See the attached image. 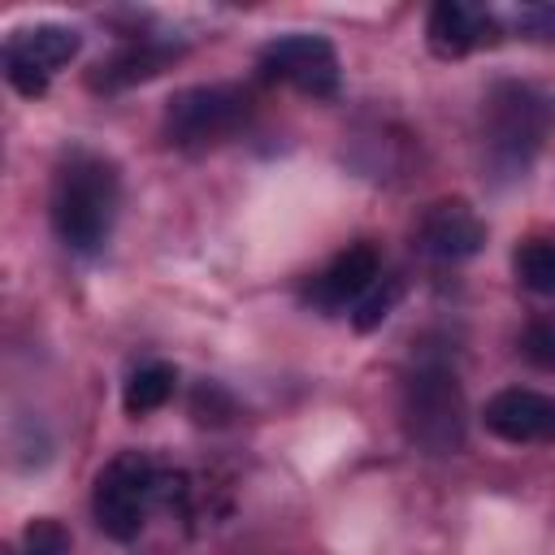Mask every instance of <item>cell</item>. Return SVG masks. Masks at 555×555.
<instances>
[{
  "label": "cell",
  "instance_id": "6da1fadb",
  "mask_svg": "<svg viewBox=\"0 0 555 555\" xmlns=\"http://www.w3.org/2000/svg\"><path fill=\"white\" fill-rule=\"evenodd\" d=\"M121 204V178L117 165L95 152V147H69L56 169H52V191H48V217L74 256H95L104 251L113 221Z\"/></svg>",
  "mask_w": 555,
  "mask_h": 555
},
{
  "label": "cell",
  "instance_id": "7a4b0ae2",
  "mask_svg": "<svg viewBox=\"0 0 555 555\" xmlns=\"http://www.w3.org/2000/svg\"><path fill=\"white\" fill-rule=\"evenodd\" d=\"M551 130H555V95L551 91H542L533 82H516V78H503L486 91L481 147H486V165L499 178H525V169L533 165V156L542 152Z\"/></svg>",
  "mask_w": 555,
  "mask_h": 555
},
{
  "label": "cell",
  "instance_id": "3957f363",
  "mask_svg": "<svg viewBox=\"0 0 555 555\" xmlns=\"http://www.w3.org/2000/svg\"><path fill=\"white\" fill-rule=\"evenodd\" d=\"M399 421L408 442L429 455H451L464 447V390L442 356H421L399 382Z\"/></svg>",
  "mask_w": 555,
  "mask_h": 555
},
{
  "label": "cell",
  "instance_id": "277c9868",
  "mask_svg": "<svg viewBox=\"0 0 555 555\" xmlns=\"http://www.w3.org/2000/svg\"><path fill=\"white\" fill-rule=\"evenodd\" d=\"M160 468L143 451H117L91 486V516L104 538L134 542L147 525L152 503H160Z\"/></svg>",
  "mask_w": 555,
  "mask_h": 555
},
{
  "label": "cell",
  "instance_id": "5b68a950",
  "mask_svg": "<svg viewBox=\"0 0 555 555\" xmlns=\"http://www.w3.org/2000/svg\"><path fill=\"white\" fill-rule=\"evenodd\" d=\"M251 117V95L234 82L182 87L165 100V139L182 152H204L234 139Z\"/></svg>",
  "mask_w": 555,
  "mask_h": 555
},
{
  "label": "cell",
  "instance_id": "8992f818",
  "mask_svg": "<svg viewBox=\"0 0 555 555\" xmlns=\"http://www.w3.org/2000/svg\"><path fill=\"white\" fill-rule=\"evenodd\" d=\"M256 65L269 82H286L312 100L338 95V82H343L338 48L325 35H308V30H291V35L269 39L256 52Z\"/></svg>",
  "mask_w": 555,
  "mask_h": 555
},
{
  "label": "cell",
  "instance_id": "52a82bcc",
  "mask_svg": "<svg viewBox=\"0 0 555 555\" xmlns=\"http://www.w3.org/2000/svg\"><path fill=\"white\" fill-rule=\"evenodd\" d=\"M82 52V35L74 26L61 22H39V26H22L4 39V78L17 95H43L52 74L61 65H69Z\"/></svg>",
  "mask_w": 555,
  "mask_h": 555
},
{
  "label": "cell",
  "instance_id": "ba28073f",
  "mask_svg": "<svg viewBox=\"0 0 555 555\" xmlns=\"http://www.w3.org/2000/svg\"><path fill=\"white\" fill-rule=\"evenodd\" d=\"M412 243H416L421 256L455 264V260H468V256H477L486 247V221L473 212L468 199H434L416 217Z\"/></svg>",
  "mask_w": 555,
  "mask_h": 555
},
{
  "label": "cell",
  "instance_id": "9c48e42d",
  "mask_svg": "<svg viewBox=\"0 0 555 555\" xmlns=\"http://www.w3.org/2000/svg\"><path fill=\"white\" fill-rule=\"evenodd\" d=\"M499 35H503L499 13L481 4H464V0H438L425 17V43L442 61H460L477 48H490L499 43Z\"/></svg>",
  "mask_w": 555,
  "mask_h": 555
},
{
  "label": "cell",
  "instance_id": "30bf717a",
  "mask_svg": "<svg viewBox=\"0 0 555 555\" xmlns=\"http://www.w3.org/2000/svg\"><path fill=\"white\" fill-rule=\"evenodd\" d=\"M382 278V256L373 243H351L343 247L321 273L308 278L304 286V304L321 308V312H338V308H356L360 295Z\"/></svg>",
  "mask_w": 555,
  "mask_h": 555
},
{
  "label": "cell",
  "instance_id": "8fae6325",
  "mask_svg": "<svg viewBox=\"0 0 555 555\" xmlns=\"http://www.w3.org/2000/svg\"><path fill=\"white\" fill-rule=\"evenodd\" d=\"M481 425L503 442H555V395L529 386H503L486 399Z\"/></svg>",
  "mask_w": 555,
  "mask_h": 555
},
{
  "label": "cell",
  "instance_id": "7c38bea8",
  "mask_svg": "<svg viewBox=\"0 0 555 555\" xmlns=\"http://www.w3.org/2000/svg\"><path fill=\"white\" fill-rule=\"evenodd\" d=\"M178 56H182V48L169 43V39H130V43L113 48L104 61H95V69L87 74V87L91 91H126V87H139V82L165 74Z\"/></svg>",
  "mask_w": 555,
  "mask_h": 555
},
{
  "label": "cell",
  "instance_id": "4fadbf2b",
  "mask_svg": "<svg viewBox=\"0 0 555 555\" xmlns=\"http://www.w3.org/2000/svg\"><path fill=\"white\" fill-rule=\"evenodd\" d=\"M173 390H178V369L165 360H147L126 377L121 408H126V416H147V412L165 408L173 399Z\"/></svg>",
  "mask_w": 555,
  "mask_h": 555
},
{
  "label": "cell",
  "instance_id": "5bb4252c",
  "mask_svg": "<svg viewBox=\"0 0 555 555\" xmlns=\"http://www.w3.org/2000/svg\"><path fill=\"white\" fill-rule=\"evenodd\" d=\"M512 269L525 291L533 295H555V238H529L516 247Z\"/></svg>",
  "mask_w": 555,
  "mask_h": 555
},
{
  "label": "cell",
  "instance_id": "9a60e30c",
  "mask_svg": "<svg viewBox=\"0 0 555 555\" xmlns=\"http://www.w3.org/2000/svg\"><path fill=\"white\" fill-rule=\"evenodd\" d=\"M399 299H403V278H399V273H382V278L360 295V304L351 308V330H356V334H373V330L399 308Z\"/></svg>",
  "mask_w": 555,
  "mask_h": 555
},
{
  "label": "cell",
  "instance_id": "2e32d148",
  "mask_svg": "<svg viewBox=\"0 0 555 555\" xmlns=\"http://www.w3.org/2000/svg\"><path fill=\"white\" fill-rule=\"evenodd\" d=\"M9 555H69V529L52 516H35Z\"/></svg>",
  "mask_w": 555,
  "mask_h": 555
},
{
  "label": "cell",
  "instance_id": "e0dca14e",
  "mask_svg": "<svg viewBox=\"0 0 555 555\" xmlns=\"http://www.w3.org/2000/svg\"><path fill=\"white\" fill-rule=\"evenodd\" d=\"M520 356L542 369V373H555V317H533L525 330H520Z\"/></svg>",
  "mask_w": 555,
  "mask_h": 555
},
{
  "label": "cell",
  "instance_id": "ac0fdd59",
  "mask_svg": "<svg viewBox=\"0 0 555 555\" xmlns=\"http://www.w3.org/2000/svg\"><path fill=\"white\" fill-rule=\"evenodd\" d=\"M512 26L525 39H555V4H520L512 9Z\"/></svg>",
  "mask_w": 555,
  "mask_h": 555
}]
</instances>
